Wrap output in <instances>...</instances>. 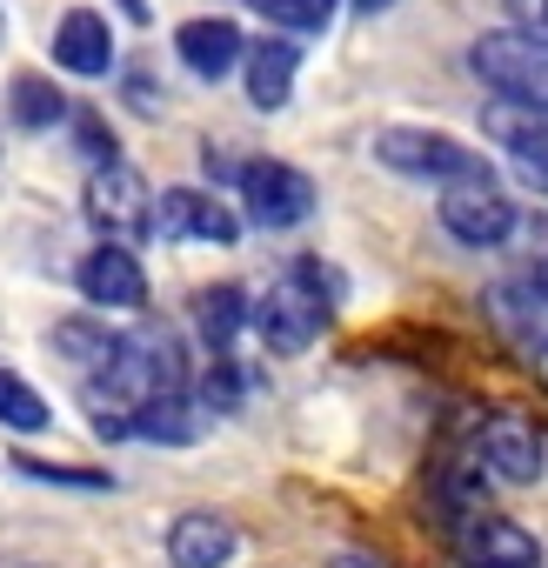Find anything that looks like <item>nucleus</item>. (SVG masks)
<instances>
[{
    "label": "nucleus",
    "mask_w": 548,
    "mask_h": 568,
    "mask_svg": "<svg viewBox=\"0 0 548 568\" xmlns=\"http://www.w3.org/2000/svg\"><path fill=\"white\" fill-rule=\"evenodd\" d=\"M468 68H475V81L495 101L548 114V34H535V28H488V34L468 41Z\"/></svg>",
    "instance_id": "7ed1b4c3"
},
{
    "label": "nucleus",
    "mask_w": 548,
    "mask_h": 568,
    "mask_svg": "<svg viewBox=\"0 0 548 568\" xmlns=\"http://www.w3.org/2000/svg\"><path fill=\"white\" fill-rule=\"evenodd\" d=\"M375 161L388 174H402V181H435V187H448L461 174H481V154L461 148L455 134H435V128H382Z\"/></svg>",
    "instance_id": "39448f33"
},
{
    "label": "nucleus",
    "mask_w": 548,
    "mask_h": 568,
    "mask_svg": "<svg viewBox=\"0 0 548 568\" xmlns=\"http://www.w3.org/2000/svg\"><path fill=\"white\" fill-rule=\"evenodd\" d=\"M28 568H48V561H28Z\"/></svg>",
    "instance_id": "cd10ccee"
},
{
    "label": "nucleus",
    "mask_w": 548,
    "mask_h": 568,
    "mask_svg": "<svg viewBox=\"0 0 548 568\" xmlns=\"http://www.w3.org/2000/svg\"><path fill=\"white\" fill-rule=\"evenodd\" d=\"M328 267L322 261H302V267H288L282 281H267V288L254 295V342L267 348V355H308L315 348V335L328 328V315H335V288H328Z\"/></svg>",
    "instance_id": "f03ea898"
},
{
    "label": "nucleus",
    "mask_w": 548,
    "mask_h": 568,
    "mask_svg": "<svg viewBox=\"0 0 548 568\" xmlns=\"http://www.w3.org/2000/svg\"><path fill=\"white\" fill-rule=\"evenodd\" d=\"M88 221L101 227V241H128V234H154V194L141 187V174L128 161H101L88 174Z\"/></svg>",
    "instance_id": "1a4fd4ad"
},
{
    "label": "nucleus",
    "mask_w": 548,
    "mask_h": 568,
    "mask_svg": "<svg viewBox=\"0 0 548 568\" xmlns=\"http://www.w3.org/2000/svg\"><path fill=\"white\" fill-rule=\"evenodd\" d=\"M154 234H161V241L234 247V241H241V221H234L214 194H201V187H168V194H154Z\"/></svg>",
    "instance_id": "9b49d317"
},
{
    "label": "nucleus",
    "mask_w": 548,
    "mask_h": 568,
    "mask_svg": "<svg viewBox=\"0 0 548 568\" xmlns=\"http://www.w3.org/2000/svg\"><path fill=\"white\" fill-rule=\"evenodd\" d=\"M14 468H21L28 481H48V488H81V495H108V488H114V475H101V468H74V462H41V455H14Z\"/></svg>",
    "instance_id": "4be33fe9"
},
{
    "label": "nucleus",
    "mask_w": 548,
    "mask_h": 568,
    "mask_svg": "<svg viewBox=\"0 0 548 568\" xmlns=\"http://www.w3.org/2000/svg\"><path fill=\"white\" fill-rule=\"evenodd\" d=\"M8 121H14L21 134H48V128L68 121V101H61V88H54L48 74H14V81H8Z\"/></svg>",
    "instance_id": "a211bd4d"
},
{
    "label": "nucleus",
    "mask_w": 548,
    "mask_h": 568,
    "mask_svg": "<svg viewBox=\"0 0 548 568\" xmlns=\"http://www.w3.org/2000/svg\"><path fill=\"white\" fill-rule=\"evenodd\" d=\"M395 0H355V14H388Z\"/></svg>",
    "instance_id": "b1692460"
},
{
    "label": "nucleus",
    "mask_w": 548,
    "mask_h": 568,
    "mask_svg": "<svg viewBox=\"0 0 548 568\" xmlns=\"http://www.w3.org/2000/svg\"><path fill=\"white\" fill-rule=\"evenodd\" d=\"M241 214L247 227H267V234H282V227H302L315 214V181L288 161H247L241 174Z\"/></svg>",
    "instance_id": "0eeeda50"
},
{
    "label": "nucleus",
    "mask_w": 548,
    "mask_h": 568,
    "mask_svg": "<svg viewBox=\"0 0 548 568\" xmlns=\"http://www.w3.org/2000/svg\"><path fill=\"white\" fill-rule=\"evenodd\" d=\"M247 14H261L267 28H282V34H322L335 21V0H241Z\"/></svg>",
    "instance_id": "412c9836"
},
{
    "label": "nucleus",
    "mask_w": 548,
    "mask_h": 568,
    "mask_svg": "<svg viewBox=\"0 0 548 568\" xmlns=\"http://www.w3.org/2000/svg\"><path fill=\"white\" fill-rule=\"evenodd\" d=\"M194 335L207 342V355H234V342L254 335V295L234 288V281L201 288V295H194Z\"/></svg>",
    "instance_id": "2eb2a0df"
},
{
    "label": "nucleus",
    "mask_w": 548,
    "mask_h": 568,
    "mask_svg": "<svg viewBox=\"0 0 548 568\" xmlns=\"http://www.w3.org/2000/svg\"><path fill=\"white\" fill-rule=\"evenodd\" d=\"M448 555L455 568H541V541L515 515H495V508L448 521Z\"/></svg>",
    "instance_id": "423d86ee"
},
{
    "label": "nucleus",
    "mask_w": 548,
    "mask_h": 568,
    "mask_svg": "<svg viewBox=\"0 0 548 568\" xmlns=\"http://www.w3.org/2000/svg\"><path fill=\"white\" fill-rule=\"evenodd\" d=\"M0 428H8V435H48L54 428L48 395L28 375H14V368H0Z\"/></svg>",
    "instance_id": "6ab92c4d"
},
{
    "label": "nucleus",
    "mask_w": 548,
    "mask_h": 568,
    "mask_svg": "<svg viewBox=\"0 0 548 568\" xmlns=\"http://www.w3.org/2000/svg\"><path fill=\"white\" fill-rule=\"evenodd\" d=\"M528 362H535V375H541V388H548V342H541V348H535Z\"/></svg>",
    "instance_id": "393cba45"
},
{
    "label": "nucleus",
    "mask_w": 548,
    "mask_h": 568,
    "mask_svg": "<svg viewBox=\"0 0 548 568\" xmlns=\"http://www.w3.org/2000/svg\"><path fill=\"white\" fill-rule=\"evenodd\" d=\"M174 54H181V68H194L201 81H227L241 61H247V41H241V28L234 21H187L181 34H174Z\"/></svg>",
    "instance_id": "dca6fc26"
},
{
    "label": "nucleus",
    "mask_w": 548,
    "mask_h": 568,
    "mask_svg": "<svg viewBox=\"0 0 548 568\" xmlns=\"http://www.w3.org/2000/svg\"><path fill=\"white\" fill-rule=\"evenodd\" d=\"M468 442H475L481 468H488L495 481H508V488H535L541 468H548V442H541V428L521 422V415H481V422L468 428Z\"/></svg>",
    "instance_id": "6e6552de"
},
{
    "label": "nucleus",
    "mask_w": 548,
    "mask_h": 568,
    "mask_svg": "<svg viewBox=\"0 0 548 568\" xmlns=\"http://www.w3.org/2000/svg\"><path fill=\"white\" fill-rule=\"evenodd\" d=\"M168 395H194L187 382V355L174 335L161 328H128L114 362L101 375H88V408H94V435L121 442V422L148 402H168Z\"/></svg>",
    "instance_id": "f257e3e1"
},
{
    "label": "nucleus",
    "mask_w": 548,
    "mask_h": 568,
    "mask_svg": "<svg viewBox=\"0 0 548 568\" xmlns=\"http://www.w3.org/2000/svg\"><path fill=\"white\" fill-rule=\"evenodd\" d=\"M295 68H302L295 41H282V34L254 41V48H247V61H241V88H247V101H254L261 114L288 108V94H295Z\"/></svg>",
    "instance_id": "f3484780"
},
{
    "label": "nucleus",
    "mask_w": 548,
    "mask_h": 568,
    "mask_svg": "<svg viewBox=\"0 0 548 568\" xmlns=\"http://www.w3.org/2000/svg\"><path fill=\"white\" fill-rule=\"evenodd\" d=\"M541 21H548V0H541Z\"/></svg>",
    "instance_id": "bb28decb"
},
{
    "label": "nucleus",
    "mask_w": 548,
    "mask_h": 568,
    "mask_svg": "<svg viewBox=\"0 0 548 568\" xmlns=\"http://www.w3.org/2000/svg\"><path fill=\"white\" fill-rule=\"evenodd\" d=\"M328 568H382V561H375V555H355V548H342V555H335Z\"/></svg>",
    "instance_id": "5701e85b"
},
{
    "label": "nucleus",
    "mask_w": 548,
    "mask_h": 568,
    "mask_svg": "<svg viewBox=\"0 0 548 568\" xmlns=\"http://www.w3.org/2000/svg\"><path fill=\"white\" fill-rule=\"evenodd\" d=\"M435 214H442V227H448L461 247H501V241H515V227H521V214H515L508 187H501L488 168H481V174L448 181Z\"/></svg>",
    "instance_id": "20e7f679"
},
{
    "label": "nucleus",
    "mask_w": 548,
    "mask_h": 568,
    "mask_svg": "<svg viewBox=\"0 0 548 568\" xmlns=\"http://www.w3.org/2000/svg\"><path fill=\"white\" fill-rule=\"evenodd\" d=\"M481 128L495 134V148L521 168V181L548 201V114H535V108H508V101H495L488 114H481Z\"/></svg>",
    "instance_id": "f8f14e48"
},
{
    "label": "nucleus",
    "mask_w": 548,
    "mask_h": 568,
    "mask_svg": "<svg viewBox=\"0 0 548 568\" xmlns=\"http://www.w3.org/2000/svg\"><path fill=\"white\" fill-rule=\"evenodd\" d=\"M114 348H121V328H108V322H61L54 328V355L74 362L81 375H101L114 362Z\"/></svg>",
    "instance_id": "aec40b11"
},
{
    "label": "nucleus",
    "mask_w": 548,
    "mask_h": 568,
    "mask_svg": "<svg viewBox=\"0 0 548 568\" xmlns=\"http://www.w3.org/2000/svg\"><path fill=\"white\" fill-rule=\"evenodd\" d=\"M54 68L81 74V81H101L114 68V28L101 8H68L61 28H54Z\"/></svg>",
    "instance_id": "4468645a"
},
{
    "label": "nucleus",
    "mask_w": 548,
    "mask_h": 568,
    "mask_svg": "<svg viewBox=\"0 0 548 568\" xmlns=\"http://www.w3.org/2000/svg\"><path fill=\"white\" fill-rule=\"evenodd\" d=\"M528 281H535V295H541V302H548V261H541V267H535V274H528Z\"/></svg>",
    "instance_id": "a878e982"
},
{
    "label": "nucleus",
    "mask_w": 548,
    "mask_h": 568,
    "mask_svg": "<svg viewBox=\"0 0 548 568\" xmlns=\"http://www.w3.org/2000/svg\"><path fill=\"white\" fill-rule=\"evenodd\" d=\"M74 288L101 308V315H128L148 302V267L128 241H94L81 261H74Z\"/></svg>",
    "instance_id": "9d476101"
},
{
    "label": "nucleus",
    "mask_w": 548,
    "mask_h": 568,
    "mask_svg": "<svg viewBox=\"0 0 548 568\" xmlns=\"http://www.w3.org/2000/svg\"><path fill=\"white\" fill-rule=\"evenodd\" d=\"M241 555V528L214 508H181L168 521V561L174 568H227Z\"/></svg>",
    "instance_id": "ddd939ff"
}]
</instances>
